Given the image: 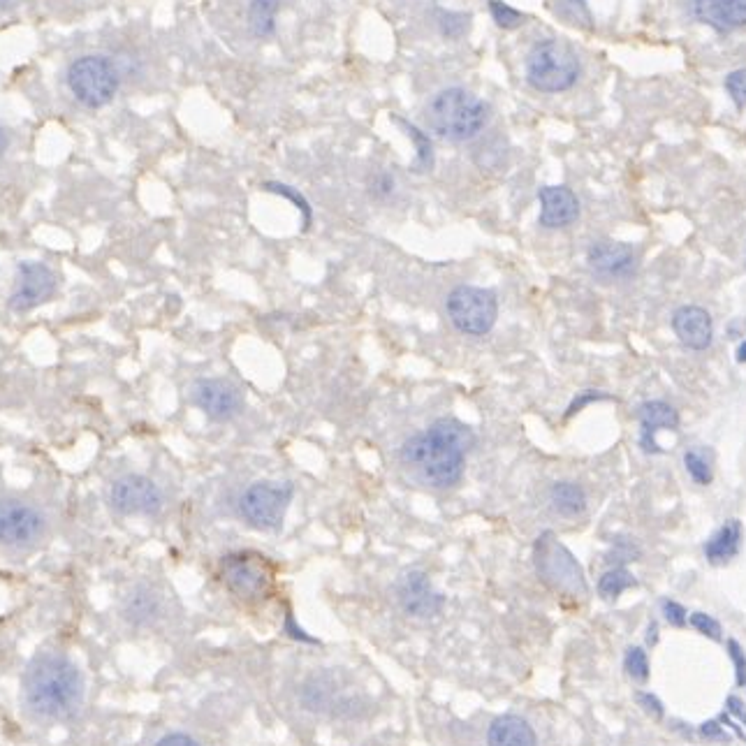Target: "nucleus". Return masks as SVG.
Segmentation results:
<instances>
[{"label": "nucleus", "instance_id": "19", "mask_svg": "<svg viewBox=\"0 0 746 746\" xmlns=\"http://www.w3.org/2000/svg\"><path fill=\"white\" fill-rule=\"evenodd\" d=\"M640 424H642V436L640 443L645 452H661L656 443V434L661 429H677L679 427V415L675 408L665 401H647L640 406Z\"/></svg>", "mask_w": 746, "mask_h": 746}, {"label": "nucleus", "instance_id": "15", "mask_svg": "<svg viewBox=\"0 0 746 746\" xmlns=\"http://www.w3.org/2000/svg\"><path fill=\"white\" fill-rule=\"evenodd\" d=\"M540 216L538 223L547 230L568 228L580 216V200L566 186H543L538 190Z\"/></svg>", "mask_w": 746, "mask_h": 746}, {"label": "nucleus", "instance_id": "18", "mask_svg": "<svg viewBox=\"0 0 746 746\" xmlns=\"http://www.w3.org/2000/svg\"><path fill=\"white\" fill-rule=\"evenodd\" d=\"M672 329L679 341L691 350H705L712 343V318L700 306H682L672 316Z\"/></svg>", "mask_w": 746, "mask_h": 746}, {"label": "nucleus", "instance_id": "16", "mask_svg": "<svg viewBox=\"0 0 746 746\" xmlns=\"http://www.w3.org/2000/svg\"><path fill=\"white\" fill-rule=\"evenodd\" d=\"M698 21L716 33H730L746 26V0H693Z\"/></svg>", "mask_w": 746, "mask_h": 746}, {"label": "nucleus", "instance_id": "27", "mask_svg": "<svg viewBox=\"0 0 746 746\" xmlns=\"http://www.w3.org/2000/svg\"><path fill=\"white\" fill-rule=\"evenodd\" d=\"M631 587H635V580L626 568L607 570L601 580H598V594H601L605 601H614V598H619Z\"/></svg>", "mask_w": 746, "mask_h": 746}, {"label": "nucleus", "instance_id": "22", "mask_svg": "<svg viewBox=\"0 0 746 746\" xmlns=\"http://www.w3.org/2000/svg\"><path fill=\"white\" fill-rule=\"evenodd\" d=\"M390 119H392V123H397V126L406 133L408 140L415 144V163H413L411 170L418 172V174L434 170L436 156H434V144H431V137L427 133H422V130L415 126V123L401 119V116H397V114H392Z\"/></svg>", "mask_w": 746, "mask_h": 746}, {"label": "nucleus", "instance_id": "6", "mask_svg": "<svg viewBox=\"0 0 746 746\" xmlns=\"http://www.w3.org/2000/svg\"><path fill=\"white\" fill-rule=\"evenodd\" d=\"M533 561L540 580L550 584L552 589L561 591L568 596H584L587 594V580H584V570L577 559L570 554L566 545H561L552 531H545L536 540L533 547Z\"/></svg>", "mask_w": 746, "mask_h": 746}, {"label": "nucleus", "instance_id": "9", "mask_svg": "<svg viewBox=\"0 0 746 746\" xmlns=\"http://www.w3.org/2000/svg\"><path fill=\"white\" fill-rule=\"evenodd\" d=\"M223 580L241 598H262L274 584V568L267 557L255 552H234L221 561Z\"/></svg>", "mask_w": 746, "mask_h": 746}, {"label": "nucleus", "instance_id": "35", "mask_svg": "<svg viewBox=\"0 0 746 746\" xmlns=\"http://www.w3.org/2000/svg\"><path fill=\"white\" fill-rule=\"evenodd\" d=\"M369 193L376 197V200H385V197H390L394 193V177H392V174L378 172L376 177L371 179Z\"/></svg>", "mask_w": 746, "mask_h": 746}, {"label": "nucleus", "instance_id": "39", "mask_svg": "<svg viewBox=\"0 0 746 746\" xmlns=\"http://www.w3.org/2000/svg\"><path fill=\"white\" fill-rule=\"evenodd\" d=\"M156 746H202V744L186 733H170V735L160 737Z\"/></svg>", "mask_w": 746, "mask_h": 746}, {"label": "nucleus", "instance_id": "21", "mask_svg": "<svg viewBox=\"0 0 746 746\" xmlns=\"http://www.w3.org/2000/svg\"><path fill=\"white\" fill-rule=\"evenodd\" d=\"M742 543V524L737 519H730L707 540L705 554L709 563L719 566V563H728L733 557H737Z\"/></svg>", "mask_w": 746, "mask_h": 746}, {"label": "nucleus", "instance_id": "29", "mask_svg": "<svg viewBox=\"0 0 746 746\" xmlns=\"http://www.w3.org/2000/svg\"><path fill=\"white\" fill-rule=\"evenodd\" d=\"M489 14H492L494 24L503 31H515V28L526 24V14L519 12L517 7L503 3V0H489Z\"/></svg>", "mask_w": 746, "mask_h": 746}, {"label": "nucleus", "instance_id": "23", "mask_svg": "<svg viewBox=\"0 0 746 746\" xmlns=\"http://www.w3.org/2000/svg\"><path fill=\"white\" fill-rule=\"evenodd\" d=\"M281 3L279 0H251L248 3L246 17L248 28L258 40H267L276 33V17H279Z\"/></svg>", "mask_w": 746, "mask_h": 746}, {"label": "nucleus", "instance_id": "37", "mask_svg": "<svg viewBox=\"0 0 746 746\" xmlns=\"http://www.w3.org/2000/svg\"><path fill=\"white\" fill-rule=\"evenodd\" d=\"M728 649H730V658H733V663H735L737 684L744 686L746 684V658H744V652H742L740 645H737L735 640L728 642Z\"/></svg>", "mask_w": 746, "mask_h": 746}, {"label": "nucleus", "instance_id": "11", "mask_svg": "<svg viewBox=\"0 0 746 746\" xmlns=\"http://www.w3.org/2000/svg\"><path fill=\"white\" fill-rule=\"evenodd\" d=\"M58 290V274L47 262L26 260L17 269V283L10 292L7 306L14 313L35 311L38 306L47 304Z\"/></svg>", "mask_w": 746, "mask_h": 746}, {"label": "nucleus", "instance_id": "14", "mask_svg": "<svg viewBox=\"0 0 746 746\" xmlns=\"http://www.w3.org/2000/svg\"><path fill=\"white\" fill-rule=\"evenodd\" d=\"M397 598L404 612L418 619L434 617L443 607V596L436 594L424 570H408L399 577Z\"/></svg>", "mask_w": 746, "mask_h": 746}, {"label": "nucleus", "instance_id": "4", "mask_svg": "<svg viewBox=\"0 0 746 746\" xmlns=\"http://www.w3.org/2000/svg\"><path fill=\"white\" fill-rule=\"evenodd\" d=\"M580 58L559 40H540L529 49L524 61V75L531 89L538 93L570 91L580 79Z\"/></svg>", "mask_w": 746, "mask_h": 746}, {"label": "nucleus", "instance_id": "13", "mask_svg": "<svg viewBox=\"0 0 746 746\" xmlns=\"http://www.w3.org/2000/svg\"><path fill=\"white\" fill-rule=\"evenodd\" d=\"M193 401L207 418L228 422L244 411V397L239 387L223 378H200L193 385Z\"/></svg>", "mask_w": 746, "mask_h": 746}, {"label": "nucleus", "instance_id": "2", "mask_svg": "<svg viewBox=\"0 0 746 746\" xmlns=\"http://www.w3.org/2000/svg\"><path fill=\"white\" fill-rule=\"evenodd\" d=\"M26 707L42 719H70L84 700L82 672L68 656L42 652L21 679Z\"/></svg>", "mask_w": 746, "mask_h": 746}, {"label": "nucleus", "instance_id": "8", "mask_svg": "<svg viewBox=\"0 0 746 746\" xmlns=\"http://www.w3.org/2000/svg\"><path fill=\"white\" fill-rule=\"evenodd\" d=\"M295 487L290 482L276 485V482H253L241 494L239 513L253 529L276 531L283 524L285 510H288Z\"/></svg>", "mask_w": 746, "mask_h": 746}, {"label": "nucleus", "instance_id": "40", "mask_svg": "<svg viewBox=\"0 0 746 746\" xmlns=\"http://www.w3.org/2000/svg\"><path fill=\"white\" fill-rule=\"evenodd\" d=\"M638 700L642 702V705H645L647 712H654L656 716H663V705L654 696H649V693H640Z\"/></svg>", "mask_w": 746, "mask_h": 746}, {"label": "nucleus", "instance_id": "17", "mask_svg": "<svg viewBox=\"0 0 746 746\" xmlns=\"http://www.w3.org/2000/svg\"><path fill=\"white\" fill-rule=\"evenodd\" d=\"M589 265L603 276H628L638 265V253L619 241H598L589 248Z\"/></svg>", "mask_w": 746, "mask_h": 746}, {"label": "nucleus", "instance_id": "34", "mask_svg": "<svg viewBox=\"0 0 746 746\" xmlns=\"http://www.w3.org/2000/svg\"><path fill=\"white\" fill-rule=\"evenodd\" d=\"M691 624H693V628H698V631H700L702 635H709V638H712V640H719V638H721V626H719V621L712 619V617H709V614H705V612L691 614Z\"/></svg>", "mask_w": 746, "mask_h": 746}, {"label": "nucleus", "instance_id": "42", "mask_svg": "<svg viewBox=\"0 0 746 746\" xmlns=\"http://www.w3.org/2000/svg\"><path fill=\"white\" fill-rule=\"evenodd\" d=\"M7 146H10V135H7V130L0 128V158H3V153L7 151Z\"/></svg>", "mask_w": 746, "mask_h": 746}, {"label": "nucleus", "instance_id": "10", "mask_svg": "<svg viewBox=\"0 0 746 746\" xmlns=\"http://www.w3.org/2000/svg\"><path fill=\"white\" fill-rule=\"evenodd\" d=\"M109 506L126 517H153L163 510V489L146 475H121L109 487Z\"/></svg>", "mask_w": 746, "mask_h": 746}, {"label": "nucleus", "instance_id": "36", "mask_svg": "<svg viewBox=\"0 0 746 746\" xmlns=\"http://www.w3.org/2000/svg\"><path fill=\"white\" fill-rule=\"evenodd\" d=\"M605 399H610V397H607V394H603V392H594V390L582 392L580 397H575V399H573V404L568 406L566 418H570V415H575V413H580L584 406H589V404H591V401H605Z\"/></svg>", "mask_w": 746, "mask_h": 746}, {"label": "nucleus", "instance_id": "30", "mask_svg": "<svg viewBox=\"0 0 746 746\" xmlns=\"http://www.w3.org/2000/svg\"><path fill=\"white\" fill-rule=\"evenodd\" d=\"M552 3L559 17L568 19L570 24L591 26V12L587 7V0H552Z\"/></svg>", "mask_w": 746, "mask_h": 746}, {"label": "nucleus", "instance_id": "1", "mask_svg": "<svg viewBox=\"0 0 746 746\" xmlns=\"http://www.w3.org/2000/svg\"><path fill=\"white\" fill-rule=\"evenodd\" d=\"M478 438L473 429L455 418L436 420L427 431L408 438L401 448V462L429 487H455L464 475L466 455Z\"/></svg>", "mask_w": 746, "mask_h": 746}, {"label": "nucleus", "instance_id": "3", "mask_svg": "<svg viewBox=\"0 0 746 746\" xmlns=\"http://www.w3.org/2000/svg\"><path fill=\"white\" fill-rule=\"evenodd\" d=\"M424 121L431 133L443 140L468 142L487 128L489 105L462 86H448L438 91L424 107Z\"/></svg>", "mask_w": 746, "mask_h": 746}, {"label": "nucleus", "instance_id": "5", "mask_svg": "<svg viewBox=\"0 0 746 746\" xmlns=\"http://www.w3.org/2000/svg\"><path fill=\"white\" fill-rule=\"evenodd\" d=\"M65 84L79 105L86 109H102L119 93L121 77L107 56L86 54L68 65Z\"/></svg>", "mask_w": 746, "mask_h": 746}, {"label": "nucleus", "instance_id": "44", "mask_svg": "<svg viewBox=\"0 0 746 746\" xmlns=\"http://www.w3.org/2000/svg\"><path fill=\"white\" fill-rule=\"evenodd\" d=\"M12 5V0H0V12H5Z\"/></svg>", "mask_w": 746, "mask_h": 746}, {"label": "nucleus", "instance_id": "20", "mask_svg": "<svg viewBox=\"0 0 746 746\" xmlns=\"http://www.w3.org/2000/svg\"><path fill=\"white\" fill-rule=\"evenodd\" d=\"M487 746H538L536 733L522 716H499L487 733Z\"/></svg>", "mask_w": 746, "mask_h": 746}, {"label": "nucleus", "instance_id": "33", "mask_svg": "<svg viewBox=\"0 0 746 746\" xmlns=\"http://www.w3.org/2000/svg\"><path fill=\"white\" fill-rule=\"evenodd\" d=\"M626 670L628 675H631L633 679H638V682H645V679L649 677V661H647V654L642 652V649H628L626 654Z\"/></svg>", "mask_w": 746, "mask_h": 746}, {"label": "nucleus", "instance_id": "31", "mask_svg": "<svg viewBox=\"0 0 746 746\" xmlns=\"http://www.w3.org/2000/svg\"><path fill=\"white\" fill-rule=\"evenodd\" d=\"M684 464L686 471H689V475L698 482V485H709V482H712V464H709V459L702 450L686 452Z\"/></svg>", "mask_w": 746, "mask_h": 746}, {"label": "nucleus", "instance_id": "32", "mask_svg": "<svg viewBox=\"0 0 746 746\" xmlns=\"http://www.w3.org/2000/svg\"><path fill=\"white\" fill-rule=\"evenodd\" d=\"M726 91L737 109L746 107V70H735L726 77Z\"/></svg>", "mask_w": 746, "mask_h": 746}, {"label": "nucleus", "instance_id": "43", "mask_svg": "<svg viewBox=\"0 0 746 746\" xmlns=\"http://www.w3.org/2000/svg\"><path fill=\"white\" fill-rule=\"evenodd\" d=\"M737 362H746V341L737 348Z\"/></svg>", "mask_w": 746, "mask_h": 746}, {"label": "nucleus", "instance_id": "26", "mask_svg": "<svg viewBox=\"0 0 746 746\" xmlns=\"http://www.w3.org/2000/svg\"><path fill=\"white\" fill-rule=\"evenodd\" d=\"M436 26L445 40H462L471 31V14L436 10Z\"/></svg>", "mask_w": 746, "mask_h": 746}, {"label": "nucleus", "instance_id": "38", "mask_svg": "<svg viewBox=\"0 0 746 746\" xmlns=\"http://www.w3.org/2000/svg\"><path fill=\"white\" fill-rule=\"evenodd\" d=\"M663 612H665V619H668L672 626H684L686 624V610L679 603L663 601Z\"/></svg>", "mask_w": 746, "mask_h": 746}, {"label": "nucleus", "instance_id": "7", "mask_svg": "<svg viewBox=\"0 0 746 746\" xmlns=\"http://www.w3.org/2000/svg\"><path fill=\"white\" fill-rule=\"evenodd\" d=\"M445 309H448L450 323L459 332L468 336H485L492 332L496 318H499V299L492 290L459 285L448 295Z\"/></svg>", "mask_w": 746, "mask_h": 746}, {"label": "nucleus", "instance_id": "12", "mask_svg": "<svg viewBox=\"0 0 746 746\" xmlns=\"http://www.w3.org/2000/svg\"><path fill=\"white\" fill-rule=\"evenodd\" d=\"M45 517L31 503L5 499L0 501V545L5 547H31L45 533Z\"/></svg>", "mask_w": 746, "mask_h": 746}, {"label": "nucleus", "instance_id": "41", "mask_svg": "<svg viewBox=\"0 0 746 746\" xmlns=\"http://www.w3.org/2000/svg\"><path fill=\"white\" fill-rule=\"evenodd\" d=\"M702 735H707V737H723V733H721L719 726H716L714 721L712 723H705V726H702Z\"/></svg>", "mask_w": 746, "mask_h": 746}, {"label": "nucleus", "instance_id": "24", "mask_svg": "<svg viewBox=\"0 0 746 746\" xmlns=\"http://www.w3.org/2000/svg\"><path fill=\"white\" fill-rule=\"evenodd\" d=\"M550 496L557 513L566 517H577L584 513V508H587V494H584V489L580 485H575V482H557V485L552 487Z\"/></svg>", "mask_w": 746, "mask_h": 746}, {"label": "nucleus", "instance_id": "28", "mask_svg": "<svg viewBox=\"0 0 746 746\" xmlns=\"http://www.w3.org/2000/svg\"><path fill=\"white\" fill-rule=\"evenodd\" d=\"M262 190H267V193H274V195H281L285 197V200H290L292 204H295L299 214H302V221H304V230H309V225L313 221V211H311V204L306 197L299 193L297 188H292L288 184H281V181H265V184L260 186Z\"/></svg>", "mask_w": 746, "mask_h": 746}, {"label": "nucleus", "instance_id": "25", "mask_svg": "<svg viewBox=\"0 0 746 746\" xmlns=\"http://www.w3.org/2000/svg\"><path fill=\"white\" fill-rule=\"evenodd\" d=\"M123 612H126V617L130 621H135V624H142V621H149L151 617H156L158 612V598L151 594L149 589H135L133 594L128 596L126 601V607H123Z\"/></svg>", "mask_w": 746, "mask_h": 746}]
</instances>
